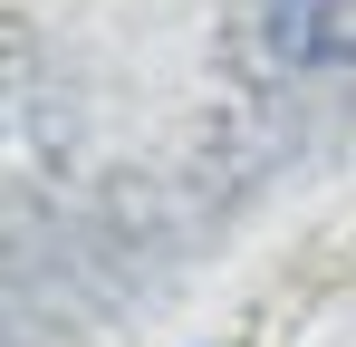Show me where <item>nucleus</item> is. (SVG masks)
<instances>
[{
    "label": "nucleus",
    "instance_id": "nucleus-1",
    "mask_svg": "<svg viewBox=\"0 0 356 347\" xmlns=\"http://www.w3.org/2000/svg\"><path fill=\"white\" fill-rule=\"evenodd\" d=\"M250 29H260V58L289 68V77L356 68V0H260Z\"/></svg>",
    "mask_w": 356,
    "mask_h": 347
},
{
    "label": "nucleus",
    "instance_id": "nucleus-2",
    "mask_svg": "<svg viewBox=\"0 0 356 347\" xmlns=\"http://www.w3.org/2000/svg\"><path fill=\"white\" fill-rule=\"evenodd\" d=\"M222 347H232V338H222Z\"/></svg>",
    "mask_w": 356,
    "mask_h": 347
}]
</instances>
